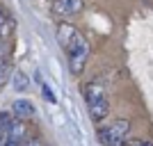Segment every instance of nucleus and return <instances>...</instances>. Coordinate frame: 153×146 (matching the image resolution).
<instances>
[{
  "label": "nucleus",
  "instance_id": "11",
  "mask_svg": "<svg viewBox=\"0 0 153 146\" xmlns=\"http://www.w3.org/2000/svg\"><path fill=\"white\" fill-rule=\"evenodd\" d=\"M130 146H153V142L151 139H135V142H130Z\"/></svg>",
  "mask_w": 153,
  "mask_h": 146
},
{
  "label": "nucleus",
  "instance_id": "8",
  "mask_svg": "<svg viewBox=\"0 0 153 146\" xmlns=\"http://www.w3.org/2000/svg\"><path fill=\"white\" fill-rule=\"evenodd\" d=\"M14 87L19 89V91H25V89H27V78H25V73H21V71H16V73H14Z\"/></svg>",
  "mask_w": 153,
  "mask_h": 146
},
{
  "label": "nucleus",
  "instance_id": "9",
  "mask_svg": "<svg viewBox=\"0 0 153 146\" xmlns=\"http://www.w3.org/2000/svg\"><path fill=\"white\" fill-rule=\"evenodd\" d=\"M7 30H9V19H7V14L0 12V37H2Z\"/></svg>",
  "mask_w": 153,
  "mask_h": 146
},
{
  "label": "nucleus",
  "instance_id": "5",
  "mask_svg": "<svg viewBox=\"0 0 153 146\" xmlns=\"http://www.w3.org/2000/svg\"><path fill=\"white\" fill-rule=\"evenodd\" d=\"M7 139L16 142V144H23V142L27 139V128H25V123L21 119H16V121L9 123V128H7Z\"/></svg>",
  "mask_w": 153,
  "mask_h": 146
},
{
  "label": "nucleus",
  "instance_id": "7",
  "mask_svg": "<svg viewBox=\"0 0 153 146\" xmlns=\"http://www.w3.org/2000/svg\"><path fill=\"white\" fill-rule=\"evenodd\" d=\"M12 73H14V71H12V64H9V57H7L5 53L0 50V89L9 82Z\"/></svg>",
  "mask_w": 153,
  "mask_h": 146
},
{
  "label": "nucleus",
  "instance_id": "2",
  "mask_svg": "<svg viewBox=\"0 0 153 146\" xmlns=\"http://www.w3.org/2000/svg\"><path fill=\"white\" fill-rule=\"evenodd\" d=\"M85 103L89 107V116L98 123L108 116L110 112V101H108V91L101 82H89L85 84Z\"/></svg>",
  "mask_w": 153,
  "mask_h": 146
},
{
  "label": "nucleus",
  "instance_id": "10",
  "mask_svg": "<svg viewBox=\"0 0 153 146\" xmlns=\"http://www.w3.org/2000/svg\"><path fill=\"white\" fill-rule=\"evenodd\" d=\"M21 146H44V144H41V139H37V137H30V139H25Z\"/></svg>",
  "mask_w": 153,
  "mask_h": 146
},
{
  "label": "nucleus",
  "instance_id": "3",
  "mask_svg": "<svg viewBox=\"0 0 153 146\" xmlns=\"http://www.w3.org/2000/svg\"><path fill=\"white\" fill-rule=\"evenodd\" d=\"M98 142L103 146H130V121L117 119L110 126L98 128Z\"/></svg>",
  "mask_w": 153,
  "mask_h": 146
},
{
  "label": "nucleus",
  "instance_id": "6",
  "mask_svg": "<svg viewBox=\"0 0 153 146\" xmlns=\"http://www.w3.org/2000/svg\"><path fill=\"white\" fill-rule=\"evenodd\" d=\"M12 112L16 119H32L34 116V105L30 101H25V98H16L12 105Z\"/></svg>",
  "mask_w": 153,
  "mask_h": 146
},
{
  "label": "nucleus",
  "instance_id": "1",
  "mask_svg": "<svg viewBox=\"0 0 153 146\" xmlns=\"http://www.w3.org/2000/svg\"><path fill=\"white\" fill-rule=\"evenodd\" d=\"M57 37H59V44L62 48L66 50L69 55V69L73 76H80L85 71V64L89 59V44H87V39L76 30V27L62 21L57 25Z\"/></svg>",
  "mask_w": 153,
  "mask_h": 146
},
{
  "label": "nucleus",
  "instance_id": "12",
  "mask_svg": "<svg viewBox=\"0 0 153 146\" xmlns=\"http://www.w3.org/2000/svg\"><path fill=\"white\" fill-rule=\"evenodd\" d=\"M44 96L48 98V101H53V103H55V94H51V89L46 87V84H44Z\"/></svg>",
  "mask_w": 153,
  "mask_h": 146
},
{
  "label": "nucleus",
  "instance_id": "4",
  "mask_svg": "<svg viewBox=\"0 0 153 146\" xmlns=\"http://www.w3.org/2000/svg\"><path fill=\"white\" fill-rule=\"evenodd\" d=\"M55 12L59 14V16H76V14L82 12V7H85V0H55Z\"/></svg>",
  "mask_w": 153,
  "mask_h": 146
}]
</instances>
